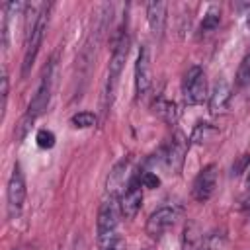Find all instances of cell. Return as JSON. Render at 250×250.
<instances>
[{
	"mask_svg": "<svg viewBox=\"0 0 250 250\" xmlns=\"http://www.w3.org/2000/svg\"><path fill=\"white\" fill-rule=\"evenodd\" d=\"M152 86V66H150V53L148 49L143 45L139 49L137 55V62H135V92L137 98H145L146 92Z\"/></svg>",
	"mask_w": 250,
	"mask_h": 250,
	"instance_id": "obj_9",
	"label": "cell"
},
{
	"mask_svg": "<svg viewBox=\"0 0 250 250\" xmlns=\"http://www.w3.org/2000/svg\"><path fill=\"white\" fill-rule=\"evenodd\" d=\"M0 94H2V115H4L6 104H8V74H6V72L2 74V88H0Z\"/></svg>",
	"mask_w": 250,
	"mask_h": 250,
	"instance_id": "obj_23",
	"label": "cell"
},
{
	"mask_svg": "<svg viewBox=\"0 0 250 250\" xmlns=\"http://www.w3.org/2000/svg\"><path fill=\"white\" fill-rule=\"evenodd\" d=\"M232 98V88L227 80H219L211 94H209V111L213 115H219V113H225L227 107H229V102Z\"/></svg>",
	"mask_w": 250,
	"mask_h": 250,
	"instance_id": "obj_12",
	"label": "cell"
},
{
	"mask_svg": "<svg viewBox=\"0 0 250 250\" xmlns=\"http://www.w3.org/2000/svg\"><path fill=\"white\" fill-rule=\"evenodd\" d=\"M154 113L160 117V119H164L166 123H176V119H178V107H176V104L174 102H170V100H164V98H160V100H156V104H154Z\"/></svg>",
	"mask_w": 250,
	"mask_h": 250,
	"instance_id": "obj_16",
	"label": "cell"
},
{
	"mask_svg": "<svg viewBox=\"0 0 250 250\" xmlns=\"http://www.w3.org/2000/svg\"><path fill=\"white\" fill-rule=\"evenodd\" d=\"M143 205V184L141 176H133L127 182L125 191L119 195V209L125 219H135Z\"/></svg>",
	"mask_w": 250,
	"mask_h": 250,
	"instance_id": "obj_7",
	"label": "cell"
},
{
	"mask_svg": "<svg viewBox=\"0 0 250 250\" xmlns=\"http://www.w3.org/2000/svg\"><path fill=\"white\" fill-rule=\"evenodd\" d=\"M246 21H248V27H250V14H248V20Z\"/></svg>",
	"mask_w": 250,
	"mask_h": 250,
	"instance_id": "obj_25",
	"label": "cell"
},
{
	"mask_svg": "<svg viewBox=\"0 0 250 250\" xmlns=\"http://www.w3.org/2000/svg\"><path fill=\"white\" fill-rule=\"evenodd\" d=\"M25 178H23V172L20 168V164H14V170L10 174V180H8V188H6V205H8V217L10 219H16L20 213H21V207H23V201H25Z\"/></svg>",
	"mask_w": 250,
	"mask_h": 250,
	"instance_id": "obj_6",
	"label": "cell"
},
{
	"mask_svg": "<svg viewBox=\"0 0 250 250\" xmlns=\"http://www.w3.org/2000/svg\"><path fill=\"white\" fill-rule=\"evenodd\" d=\"M119 197L109 195L98 211V221H96V230H98V244L105 246L109 240L117 236V223H119Z\"/></svg>",
	"mask_w": 250,
	"mask_h": 250,
	"instance_id": "obj_3",
	"label": "cell"
},
{
	"mask_svg": "<svg viewBox=\"0 0 250 250\" xmlns=\"http://www.w3.org/2000/svg\"><path fill=\"white\" fill-rule=\"evenodd\" d=\"M203 246V234L197 227V223H188L182 236V250H201Z\"/></svg>",
	"mask_w": 250,
	"mask_h": 250,
	"instance_id": "obj_15",
	"label": "cell"
},
{
	"mask_svg": "<svg viewBox=\"0 0 250 250\" xmlns=\"http://www.w3.org/2000/svg\"><path fill=\"white\" fill-rule=\"evenodd\" d=\"M236 86L238 88H246L250 86V53L242 59L238 70H236Z\"/></svg>",
	"mask_w": 250,
	"mask_h": 250,
	"instance_id": "obj_20",
	"label": "cell"
},
{
	"mask_svg": "<svg viewBox=\"0 0 250 250\" xmlns=\"http://www.w3.org/2000/svg\"><path fill=\"white\" fill-rule=\"evenodd\" d=\"M176 217H178V211L174 207H158L146 219V227H145L146 234L150 238H160L176 223Z\"/></svg>",
	"mask_w": 250,
	"mask_h": 250,
	"instance_id": "obj_10",
	"label": "cell"
},
{
	"mask_svg": "<svg viewBox=\"0 0 250 250\" xmlns=\"http://www.w3.org/2000/svg\"><path fill=\"white\" fill-rule=\"evenodd\" d=\"M51 90H53V62H49L45 68H43V74H41V80L37 84V90L27 105V111L23 115V119L27 123H33L49 105V100H51Z\"/></svg>",
	"mask_w": 250,
	"mask_h": 250,
	"instance_id": "obj_4",
	"label": "cell"
},
{
	"mask_svg": "<svg viewBox=\"0 0 250 250\" xmlns=\"http://www.w3.org/2000/svg\"><path fill=\"white\" fill-rule=\"evenodd\" d=\"M219 23H221V8L213 4V6L207 8V12H205V16L201 20L199 29H201V33H211V31H215L219 27Z\"/></svg>",
	"mask_w": 250,
	"mask_h": 250,
	"instance_id": "obj_18",
	"label": "cell"
},
{
	"mask_svg": "<svg viewBox=\"0 0 250 250\" xmlns=\"http://www.w3.org/2000/svg\"><path fill=\"white\" fill-rule=\"evenodd\" d=\"M182 94L188 105H197L207 98V78L201 66H189L182 82Z\"/></svg>",
	"mask_w": 250,
	"mask_h": 250,
	"instance_id": "obj_5",
	"label": "cell"
},
{
	"mask_svg": "<svg viewBox=\"0 0 250 250\" xmlns=\"http://www.w3.org/2000/svg\"><path fill=\"white\" fill-rule=\"evenodd\" d=\"M186 152H188V139L178 131L174 137H172V141H170V146H168V150H166V156H164V160H166V166L174 172V174H178L180 170H182V166H184V160H186Z\"/></svg>",
	"mask_w": 250,
	"mask_h": 250,
	"instance_id": "obj_11",
	"label": "cell"
},
{
	"mask_svg": "<svg viewBox=\"0 0 250 250\" xmlns=\"http://www.w3.org/2000/svg\"><path fill=\"white\" fill-rule=\"evenodd\" d=\"M141 184H143V188L154 189V188L160 186V178H158L154 172H143V174H141Z\"/></svg>",
	"mask_w": 250,
	"mask_h": 250,
	"instance_id": "obj_22",
	"label": "cell"
},
{
	"mask_svg": "<svg viewBox=\"0 0 250 250\" xmlns=\"http://www.w3.org/2000/svg\"><path fill=\"white\" fill-rule=\"evenodd\" d=\"M35 141H37V146L39 148H53L55 146V133L49 131V129H39L37 135H35Z\"/></svg>",
	"mask_w": 250,
	"mask_h": 250,
	"instance_id": "obj_21",
	"label": "cell"
},
{
	"mask_svg": "<svg viewBox=\"0 0 250 250\" xmlns=\"http://www.w3.org/2000/svg\"><path fill=\"white\" fill-rule=\"evenodd\" d=\"M246 162H250V154H244V156H242V160L238 162V166H236V168H232V174H240V172L244 170Z\"/></svg>",
	"mask_w": 250,
	"mask_h": 250,
	"instance_id": "obj_24",
	"label": "cell"
},
{
	"mask_svg": "<svg viewBox=\"0 0 250 250\" xmlns=\"http://www.w3.org/2000/svg\"><path fill=\"white\" fill-rule=\"evenodd\" d=\"M127 53H129V35H127V27L121 25L115 31V37L111 39V59H109L107 82H105V90H104V107H109L113 102L115 86L121 76L123 64L127 61Z\"/></svg>",
	"mask_w": 250,
	"mask_h": 250,
	"instance_id": "obj_2",
	"label": "cell"
},
{
	"mask_svg": "<svg viewBox=\"0 0 250 250\" xmlns=\"http://www.w3.org/2000/svg\"><path fill=\"white\" fill-rule=\"evenodd\" d=\"M217 133H219V131H217L213 125H209V123H197V125L193 127V133H191L189 141H191L193 145H205V143L213 141V137H215Z\"/></svg>",
	"mask_w": 250,
	"mask_h": 250,
	"instance_id": "obj_17",
	"label": "cell"
},
{
	"mask_svg": "<svg viewBox=\"0 0 250 250\" xmlns=\"http://www.w3.org/2000/svg\"><path fill=\"white\" fill-rule=\"evenodd\" d=\"M166 12H168V4L162 0H152L146 4V20L150 25V31L160 37L166 25Z\"/></svg>",
	"mask_w": 250,
	"mask_h": 250,
	"instance_id": "obj_13",
	"label": "cell"
},
{
	"mask_svg": "<svg viewBox=\"0 0 250 250\" xmlns=\"http://www.w3.org/2000/svg\"><path fill=\"white\" fill-rule=\"evenodd\" d=\"M49 4H39V6H29V16H27V25H25V49H23V64H21V76H27L37 53L41 49L47 23H49Z\"/></svg>",
	"mask_w": 250,
	"mask_h": 250,
	"instance_id": "obj_1",
	"label": "cell"
},
{
	"mask_svg": "<svg viewBox=\"0 0 250 250\" xmlns=\"http://www.w3.org/2000/svg\"><path fill=\"white\" fill-rule=\"evenodd\" d=\"M215 188H217V166L215 164H207L195 176L193 186H191V195L199 203H205V201H209L213 197Z\"/></svg>",
	"mask_w": 250,
	"mask_h": 250,
	"instance_id": "obj_8",
	"label": "cell"
},
{
	"mask_svg": "<svg viewBox=\"0 0 250 250\" xmlns=\"http://www.w3.org/2000/svg\"><path fill=\"white\" fill-rule=\"evenodd\" d=\"M70 123L76 127V129H90L98 123V117L92 113V111H78L70 117Z\"/></svg>",
	"mask_w": 250,
	"mask_h": 250,
	"instance_id": "obj_19",
	"label": "cell"
},
{
	"mask_svg": "<svg viewBox=\"0 0 250 250\" xmlns=\"http://www.w3.org/2000/svg\"><path fill=\"white\" fill-rule=\"evenodd\" d=\"M127 168H129V160L123 158V160H119V162L113 166V170L109 172V176H107V193H109V195L119 197V195H121V189L127 188V184H125Z\"/></svg>",
	"mask_w": 250,
	"mask_h": 250,
	"instance_id": "obj_14",
	"label": "cell"
}]
</instances>
